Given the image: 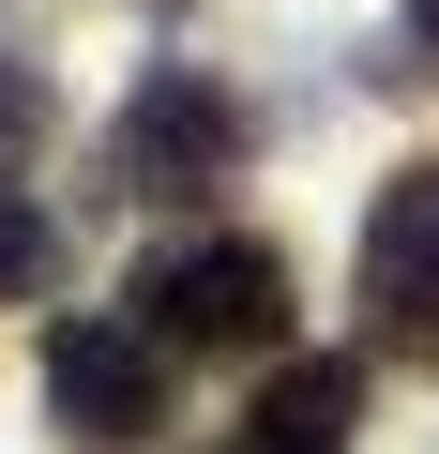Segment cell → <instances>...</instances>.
Listing matches in <instances>:
<instances>
[{"label": "cell", "instance_id": "1", "mask_svg": "<svg viewBox=\"0 0 439 454\" xmlns=\"http://www.w3.org/2000/svg\"><path fill=\"white\" fill-rule=\"evenodd\" d=\"M137 303H152L167 348H273L288 333V258L273 243H182V258L137 273Z\"/></svg>", "mask_w": 439, "mask_h": 454}, {"label": "cell", "instance_id": "2", "mask_svg": "<svg viewBox=\"0 0 439 454\" xmlns=\"http://www.w3.org/2000/svg\"><path fill=\"white\" fill-rule=\"evenodd\" d=\"M243 167V106L212 91L197 61H152L137 106H122V182L137 197H197V182H228Z\"/></svg>", "mask_w": 439, "mask_h": 454}, {"label": "cell", "instance_id": "3", "mask_svg": "<svg viewBox=\"0 0 439 454\" xmlns=\"http://www.w3.org/2000/svg\"><path fill=\"white\" fill-rule=\"evenodd\" d=\"M46 409H61V439H152L167 424V364H152V333H106V318H61L46 333Z\"/></svg>", "mask_w": 439, "mask_h": 454}, {"label": "cell", "instance_id": "4", "mask_svg": "<svg viewBox=\"0 0 439 454\" xmlns=\"http://www.w3.org/2000/svg\"><path fill=\"white\" fill-rule=\"evenodd\" d=\"M364 439V364L333 348V364H288L273 394H258V454H349Z\"/></svg>", "mask_w": 439, "mask_h": 454}, {"label": "cell", "instance_id": "5", "mask_svg": "<svg viewBox=\"0 0 439 454\" xmlns=\"http://www.w3.org/2000/svg\"><path fill=\"white\" fill-rule=\"evenodd\" d=\"M61 273V243H46V212L16 197V182H0V288H46Z\"/></svg>", "mask_w": 439, "mask_h": 454}, {"label": "cell", "instance_id": "6", "mask_svg": "<svg viewBox=\"0 0 439 454\" xmlns=\"http://www.w3.org/2000/svg\"><path fill=\"white\" fill-rule=\"evenodd\" d=\"M31 137H46V76H31V61H0V182L31 167Z\"/></svg>", "mask_w": 439, "mask_h": 454}, {"label": "cell", "instance_id": "7", "mask_svg": "<svg viewBox=\"0 0 439 454\" xmlns=\"http://www.w3.org/2000/svg\"><path fill=\"white\" fill-rule=\"evenodd\" d=\"M409 46H424V61H439V0H409Z\"/></svg>", "mask_w": 439, "mask_h": 454}]
</instances>
